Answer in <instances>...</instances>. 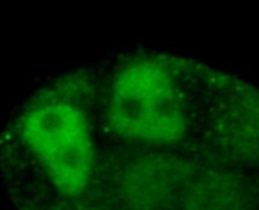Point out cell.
<instances>
[{
  "label": "cell",
  "instance_id": "obj_3",
  "mask_svg": "<svg viewBox=\"0 0 259 210\" xmlns=\"http://www.w3.org/2000/svg\"><path fill=\"white\" fill-rule=\"evenodd\" d=\"M105 171L120 210H259V173L191 151L106 145Z\"/></svg>",
  "mask_w": 259,
  "mask_h": 210
},
{
  "label": "cell",
  "instance_id": "obj_4",
  "mask_svg": "<svg viewBox=\"0 0 259 210\" xmlns=\"http://www.w3.org/2000/svg\"><path fill=\"white\" fill-rule=\"evenodd\" d=\"M196 135L191 153L244 173H259V86L196 59Z\"/></svg>",
  "mask_w": 259,
  "mask_h": 210
},
{
  "label": "cell",
  "instance_id": "obj_1",
  "mask_svg": "<svg viewBox=\"0 0 259 210\" xmlns=\"http://www.w3.org/2000/svg\"><path fill=\"white\" fill-rule=\"evenodd\" d=\"M100 67L38 83L0 129V180L14 210H120L106 179Z\"/></svg>",
  "mask_w": 259,
  "mask_h": 210
},
{
  "label": "cell",
  "instance_id": "obj_2",
  "mask_svg": "<svg viewBox=\"0 0 259 210\" xmlns=\"http://www.w3.org/2000/svg\"><path fill=\"white\" fill-rule=\"evenodd\" d=\"M196 59L134 50L100 67L99 117L106 145L185 150L196 135Z\"/></svg>",
  "mask_w": 259,
  "mask_h": 210
}]
</instances>
